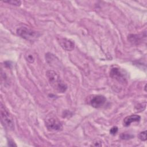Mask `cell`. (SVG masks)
Listing matches in <instances>:
<instances>
[{
    "label": "cell",
    "instance_id": "obj_1",
    "mask_svg": "<svg viewBox=\"0 0 147 147\" xmlns=\"http://www.w3.org/2000/svg\"><path fill=\"white\" fill-rule=\"evenodd\" d=\"M46 76L50 84L58 92L63 93L67 90V86L60 79L55 71L53 70H49L47 72Z\"/></svg>",
    "mask_w": 147,
    "mask_h": 147
},
{
    "label": "cell",
    "instance_id": "obj_2",
    "mask_svg": "<svg viewBox=\"0 0 147 147\" xmlns=\"http://www.w3.org/2000/svg\"><path fill=\"white\" fill-rule=\"evenodd\" d=\"M0 113L1 122L3 126L9 130L14 129V123L13 118L10 113L2 103H1L0 106Z\"/></svg>",
    "mask_w": 147,
    "mask_h": 147
},
{
    "label": "cell",
    "instance_id": "obj_3",
    "mask_svg": "<svg viewBox=\"0 0 147 147\" xmlns=\"http://www.w3.org/2000/svg\"><path fill=\"white\" fill-rule=\"evenodd\" d=\"M17 34L21 37L29 41H33L39 37L40 34L37 32H36L29 28L25 26L19 27L16 30Z\"/></svg>",
    "mask_w": 147,
    "mask_h": 147
},
{
    "label": "cell",
    "instance_id": "obj_4",
    "mask_svg": "<svg viewBox=\"0 0 147 147\" xmlns=\"http://www.w3.org/2000/svg\"><path fill=\"white\" fill-rule=\"evenodd\" d=\"M45 124L47 129L49 131H59L63 129L61 123L54 117L47 118L45 121Z\"/></svg>",
    "mask_w": 147,
    "mask_h": 147
},
{
    "label": "cell",
    "instance_id": "obj_5",
    "mask_svg": "<svg viewBox=\"0 0 147 147\" xmlns=\"http://www.w3.org/2000/svg\"><path fill=\"white\" fill-rule=\"evenodd\" d=\"M110 76L119 83H125L127 82L126 78L124 73L117 67H114L111 69L110 71Z\"/></svg>",
    "mask_w": 147,
    "mask_h": 147
},
{
    "label": "cell",
    "instance_id": "obj_6",
    "mask_svg": "<svg viewBox=\"0 0 147 147\" xmlns=\"http://www.w3.org/2000/svg\"><path fill=\"white\" fill-rule=\"evenodd\" d=\"M58 42L60 45L61 47L67 51H71L75 48L74 42L69 39L60 37L58 38Z\"/></svg>",
    "mask_w": 147,
    "mask_h": 147
},
{
    "label": "cell",
    "instance_id": "obj_7",
    "mask_svg": "<svg viewBox=\"0 0 147 147\" xmlns=\"http://www.w3.org/2000/svg\"><path fill=\"white\" fill-rule=\"evenodd\" d=\"M106 98L101 95L94 96L90 100V105L94 108H100L106 103Z\"/></svg>",
    "mask_w": 147,
    "mask_h": 147
},
{
    "label": "cell",
    "instance_id": "obj_8",
    "mask_svg": "<svg viewBox=\"0 0 147 147\" xmlns=\"http://www.w3.org/2000/svg\"><path fill=\"white\" fill-rule=\"evenodd\" d=\"M141 119V117L138 115H130L126 117L123 121V125L125 126H129L132 122H138Z\"/></svg>",
    "mask_w": 147,
    "mask_h": 147
},
{
    "label": "cell",
    "instance_id": "obj_9",
    "mask_svg": "<svg viewBox=\"0 0 147 147\" xmlns=\"http://www.w3.org/2000/svg\"><path fill=\"white\" fill-rule=\"evenodd\" d=\"M25 58L26 60L30 63H33L34 61V57L31 52H26L25 55Z\"/></svg>",
    "mask_w": 147,
    "mask_h": 147
},
{
    "label": "cell",
    "instance_id": "obj_10",
    "mask_svg": "<svg viewBox=\"0 0 147 147\" xmlns=\"http://www.w3.org/2000/svg\"><path fill=\"white\" fill-rule=\"evenodd\" d=\"M120 138L122 140H130L131 139L133 138H134V136H133L132 134H128V133H122L120 135Z\"/></svg>",
    "mask_w": 147,
    "mask_h": 147
},
{
    "label": "cell",
    "instance_id": "obj_11",
    "mask_svg": "<svg viewBox=\"0 0 147 147\" xmlns=\"http://www.w3.org/2000/svg\"><path fill=\"white\" fill-rule=\"evenodd\" d=\"M5 3H7L9 4H10L11 5H14V6H20L21 4V2L20 1H13V0H11V1H3Z\"/></svg>",
    "mask_w": 147,
    "mask_h": 147
},
{
    "label": "cell",
    "instance_id": "obj_12",
    "mask_svg": "<svg viewBox=\"0 0 147 147\" xmlns=\"http://www.w3.org/2000/svg\"><path fill=\"white\" fill-rule=\"evenodd\" d=\"M138 138L142 141H145L146 140V131L145 130L144 131L141 132L138 134Z\"/></svg>",
    "mask_w": 147,
    "mask_h": 147
},
{
    "label": "cell",
    "instance_id": "obj_13",
    "mask_svg": "<svg viewBox=\"0 0 147 147\" xmlns=\"http://www.w3.org/2000/svg\"><path fill=\"white\" fill-rule=\"evenodd\" d=\"M118 131V127L117 126H113L110 130V133L112 135H115Z\"/></svg>",
    "mask_w": 147,
    "mask_h": 147
}]
</instances>
